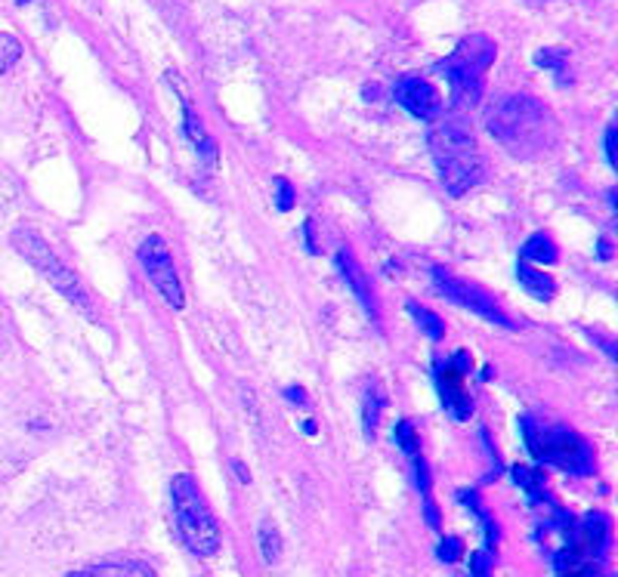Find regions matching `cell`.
Masks as SVG:
<instances>
[{"mask_svg":"<svg viewBox=\"0 0 618 577\" xmlns=\"http://www.w3.org/2000/svg\"><path fill=\"white\" fill-rule=\"evenodd\" d=\"M485 130L519 161H535L547 155L559 133L551 108L526 93L501 97L492 102V108L485 112Z\"/></svg>","mask_w":618,"mask_h":577,"instance_id":"1","label":"cell"},{"mask_svg":"<svg viewBox=\"0 0 618 577\" xmlns=\"http://www.w3.org/2000/svg\"><path fill=\"white\" fill-rule=\"evenodd\" d=\"M430 152L437 161L439 180L449 189V195H464L482 180V158L477 152V140L467 127V120L452 115L430 133Z\"/></svg>","mask_w":618,"mask_h":577,"instance_id":"2","label":"cell"},{"mask_svg":"<svg viewBox=\"0 0 618 577\" xmlns=\"http://www.w3.org/2000/svg\"><path fill=\"white\" fill-rule=\"evenodd\" d=\"M499 56V47L489 35H467L458 40L452 56L439 62L437 72L452 84V100L455 108H474L482 100L485 72Z\"/></svg>","mask_w":618,"mask_h":577,"instance_id":"3","label":"cell"},{"mask_svg":"<svg viewBox=\"0 0 618 577\" xmlns=\"http://www.w3.org/2000/svg\"><path fill=\"white\" fill-rule=\"evenodd\" d=\"M522 433H526V448L532 451V458L557 466L563 473L572 476H591L594 473V451L584 438L559 423L547 420H522Z\"/></svg>","mask_w":618,"mask_h":577,"instance_id":"4","label":"cell"},{"mask_svg":"<svg viewBox=\"0 0 618 577\" xmlns=\"http://www.w3.org/2000/svg\"><path fill=\"white\" fill-rule=\"evenodd\" d=\"M171 498H174V513H177V525H180L186 547L196 556H214L219 550V540H223L219 538V522L201 495L199 482L182 473L171 482Z\"/></svg>","mask_w":618,"mask_h":577,"instance_id":"5","label":"cell"},{"mask_svg":"<svg viewBox=\"0 0 618 577\" xmlns=\"http://www.w3.org/2000/svg\"><path fill=\"white\" fill-rule=\"evenodd\" d=\"M10 239H13V247L20 251V257L28 259L40 275L60 291L62 297L68 299V303H75L84 316H90V319L97 316V306H93L90 291L84 287V281H80L78 275H75V272L53 254V247L47 244V239L40 235L38 229H31V226H16Z\"/></svg>","mask_w":618,"mask_h":577,"instance_id":"6","label":"cell"},{"mask_svg":"<svg viewBox=\"0 0 618 577\" xmlns=\"http://www.w3.org/2000/svg\"><path fill=\"white\" fill-rule=\"evenodd\" d=\"M137 257H140L142 272L149 275V281L161 294V299L171 309H182L186 306V291H182V281L177 275V266H174L167 241L161 239V235H146L140 251H137Z\"/></svg>","mask_w":618,"mask_h":577,"instance_id":"7","label":"cell"},{"mask_svg":"<svg viewBox=\"0 0 618 577\" xmlns=\"http://www.w3.org/2000/svg\"><path fill=\"white\" fill-rule=\"evenodd\" d=\"M433 284H437V291L449 299V303H455L461 309L474 312L479 319H489L492 324H501V328H517V321L501 309L495 297H489L477 284H467V281L455 279L445 266H433Z\"/></svg>","mask_w":618,"mask_h":577,"instance_id":"8","label":"cell"},{"mask_svg":"<svg viewBox=\"0 0 618 577\" xmlns=\"http://www.w3.org/2000/svg\"><path fill=\"white\" fill-rule=\"evenodd\" d=\"M470 371V356L467 352H455L445 364H437V383L442 405L449 408V414L455 420H470L474 414V398L464 386V374Z\"/></svg>","mask_w":618,"mask_h":577,"instance_id":"9","label":"cell"},{"mask_svg":"<svg viewBox=\"0 0 618 577\" xmlns=\"http://www.w3.org/2000/svg\"><path fill=\"white\" fill-rule=\"evenodd\" d=\"M393 97L400 102L408 115H415L420 120H439L442 118V97L430 80L408 75V78L396 80Z\"/></svg>","mask_w":618,"mask_h":577,"instance_id":"10","label":"cell"},{"mask_svg":"<svg viewBox=\"0 0 618 577\" xmlns=\"http://www.w3.org/2000/svg\"><path fill=\"white\" fill-rule=\"evenodd\" d=\"M180 100H182V127H186V137L192 140L196 152H199V158L204 161L207 167H214V164H217V142H214V137L204 130V124H201L196 105L189 102V97H186L182 90H180Z\"/></svg>","mask_w":618,"mask_h":577,"instance_id":"11","label":"cell"},{"mask_svg":"<svg viewBox=\"0 0 618 577\" xmlns=\"http://www.w3.org/2000/svg\"><path fill=\"white\" fill-rule=\"evenodd\" d=\"M338 269H340V275L346 279V284H350V291H353L356 299L365 306V312H368L371 319H378V299H375V291H371V284H368V279H365L362 266L353 259L350 251H340L338 254Z\"/></svg>","mask_w":618,"mask_h":577,"instance_id":"12","label":"cell"},{"mask_svg":"<svg viewBox=\"0 0 618 577\" xmlns=\"http://www.w3.org/2000/svg\"><path fill=\"white\" fill-rule=\"evenodd\" d=\"M68 577H159L140 559H112V562H97L80 572H72Z\"/></svg>","mask_w":618,"mask_h":577,"instance_id":"13","label":"cell"},{"mask_svg":"<svg viewBox=\"0 0 618 577\" xmlns=\"http://www.w3.org/2000/svg\"><path fill=\"white\" fill-rule=\"evenodd\" d=\"M517 279H519V284L532 294V297L544 299V303L557 297V281L551 279V275H544V272L535 269V266H529V262H519Z\"/></svg>","mask_w":618,"mask_h":577,"instance_id":"14","label":"cell"},{"mask_svg":"<svg viewBox=\"0 0 618 577\" xmlns=\"http://www.w3.org/2000/svg\"><path fill=\"white\" fill-rule=\"evenodd\" d=\"M522 262H529V266H554L559 259V247L554 244L551 235H544V232H535V235H529V241L522 244Z\"/></svg>","mask_w":618,"mask_h":577,"instance_id":"15","label":"cell"},{"mask_svg":"<svg viewBox=\"0 0 618 577\" xmlns=\"http://www.w3.org/2000/svg\"><path fill=\"white\" fill-rule=\"evenodd\" d=\"M383 401H387V398L380 396L378 383H371V386L365 389V401H362V426H365V438H368V441L378 436V418L380 411H383Z\"/></svg>","mask_w":618,"mask_h":577,"instance_id":"16","label":"cell"},{"mask_svg":"<svg viewBox=\"0 0 618 577\" xmlns=\"http://www.w3.org/2000/svg\"><path fill=\"white\" fill-rule=\"evenodd\" d=\"M408 312H412V319L418 321V328L424 331V337H430L433 343H439V339L445 337V324H442V319H439L437 312H430L427 306H420L418 299H408V306H405Z\"/></svg>","mask_w":618,"mask_h":577,"instance_id":"17","label":"cell"},{"mask_svg":"<svg viewBox=\"0 0 618 577\" xmlns=\"http://www.w3.org/2000/svg\"><path fill=\"white\" fill-rule=\"evenodd\" d=\"M458 500H461V503H467V507H470V513H474V516L479 518V525H485V538H489V553H492V550L499 547V525H495V522H492V516L485 513V507L479 503L474 491H458Z\"/></svg>","mask_w":618,"mask_h":577,"instance_id":"18","label":"cell"},{"mask_svg":"<svg viewBox=\"0 0 618 577\" xmlns=\"http://www.w3.org/2000/svg\"><path fill=\"white\" fill-rule=\"evenodd\" d=\"M541 68H551L554 75H559V84H569V75H566V68H569V53L566 50H557V47H544L539 50V56H535Z\"/></svg>","mask_w":618,"mask_h":577,"instance_id":"19","label":"cell"},{"mask_svg":"<svg viewBox=\"0 0 618 577\" xmlns=\"http://www.w3.org/2000/svg\"><path fill=\"white\" fill-rule=\"evenodd\" d=\"M22 56V43L16 35H10V31H0V78L20 62Z\"/></svg>","mask_w":618,"mask_h":577,"instance_id":"20","label":"cell"},{"mask_svg":"<svg viewBox=\"0 0 618 577\" xmlns=\"http://www.w3.org/2000/svg\"><path fill=\"white\" fill-rule=\"evenodd\" d=\"M260 553H263V559H266V565H276V562H279L281 538L273 522H266V525L260 528Z\"/></svg>","mask_w":618,"mask_h":577,"instance_id":"21","label":"cell"},{"mask_svg":"<svg viewBox=\"0 0 618 577\" xmlns=\"http://www.w3.org/2000/svg\"><path fill=\"white\" fill-rule=\"evenodd\" d=\"M396 441H400L402 454L408 460L420 458V438H418V429L408 423V420H400L396 423Z\"/></svg>","mask_w":618,"mask_h":577,"instance_id":"22","label":"cell"},{"mask_svg":"<svg viewBox=\"0 0 618 577\" xmlns=\"http://www.w3.org/2000/svg\"><path fill=\"white\" fill-rule=\"evenodd\" d=\"M294 204H298L294 185L285 180V177H276V207H279V210H291Z\"/></svg>","mask_w":618,"mask_h":577,"instance_id":"23","label":"cell"},{"mask_svg":"<svg viewBox=\"0 0 618 577\" xmlns=\"http://www.w3.org/2000/svg\"><path fill=\"white\" fill-rule=\"evenodd\" d=\"M437 556L442 559V562H449V565H455L461 556H464V540L461 538H445L442 543H439Z\"/></svg>","mask_w":618,"mask_h":577,"instance_id":"24","label":"cell"},{"mask_svg":"<svg viewBox=\"0 0 618 577\" xmlns=\"http://www.w3.org/2000/svg\"><path fill=\"white\" fill-rule=\"evenodd\" d=\"M470 572H474V577H492V553H489V550H479V553H474Z\"/></svg>","mask_w":618,"mask_h":577,"instance_id":"25","label":"cell"},{"mask_svg":"<svg viewBox=\"0 0 618 577\" xmlns=\"http://www.w3.org/2000/svg\"><path fill=\"white\" fill-rule=\"evenodd\" d=\"M559 577H603V572H600L597 562H588V565H579L572 572H559Z\"/></svg>","mask_w":618,"mask_h":577,"instance_id":"26","label":"cell"},{"mask_svg":"<svg viewBox=\"0 0 618 577\" xmlns=\"http://www.w3.org/2000/svg\"><path fill=\"white\" fill-rule=\"evenodd\" d=\"M603 145H606V155H609V167H616L618 155H616V124L606 127V137H603Z\"/></svg>","mask_w":618,"mask_h":577,"instance_id":"27","label":"cell"},{"mask_svg":"<svg viewBox=\"0 0 618 577\" xmlns=\"http://www.w3.org/2000/svg\"><path fill=\"white\" fill-rule=\"evenodd\" d=\"M424 510H427V525L430 528H439L442 525V518H439V507L433 500H424Z\"/></svg>","mask_w":618,"mask_h":577,"instance_id":"28","label":"cell"},{"mask_svg":"<svg viewBox=\"0 0 618 577\" xmlns=\"http://www.w3.org/2000/svg\"><path fill=\"white\" fill-rule=\"evenodd\" d=\"M285 396L291 398L294 405H303V401H306V393H303L300 386H288V389H285Z\"/></svg>","mask_w":618,"mask_h":577,"instance_id":"29","label":"cell"},{"mask_svg":"<svg viewBox=\"0 0 618 577\" xmlns=\"http://www.w3.org/2000/svg\"><path fill=\"white\" fill-rule=\"evenodd\" d=\"M16 3H20V7H28V3H31V0H16Z\"/></svg>","mask_w":618,"mask_h":577,"instance_id":"30","label":"cell"}]
</instances>
